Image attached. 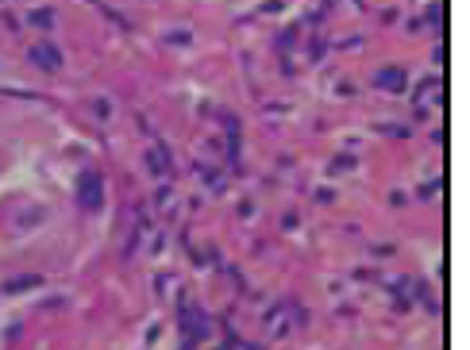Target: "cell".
<instances>
[{
    "label": "cell",
    "instance_id": "obj_1",
    "mask_svg": "<svg viewBox=\"0 0 470 350\" xmlns=\"http://www.w3.org/2000/svg\"><path fill=\"white\" fill-rule=\"evenodd\" d=\"M78 208L85 212H100L105 208V177L97 169H81L78 177Z\"/></svg>",
    "mask_w": 470,
    "mask_h": 350
},
{
    "label": "cell",
    "instance_id": "obj_2",
    "mask_svg": "<svg viewBox=\"0 0 470 350\" xmlns=\"http://www.w3.org/2000/svg\"><path fill=\"white\" fill-rule=\"evenodd\" d=\"M35 62H46V65H51V70H58V65H62V58H58V51H54V46H35Z\"/></svg>",
    "mask_w": 470,
    "mask_h": 350
},
{
    "label": "cell",
    "instance_id": "obj_5",
    "mask_svg": "<svg viewBox=\"0 0 470 350\" xmlns=\"http://www.w3.org/2000/svg\"><path fill=\"white\" fill-rule=\"evenodd\" d=\"M31 20H35V23H39V27H51V20H54V12H35V16H31Z\"/></svg>",
    "mask_w": 470,
    "mask_h": 350
},
{
    "label": "cell",
    "instance_id": "obj_4",
    "mask_svg": "<svg viewBox=\"0 0 470 350\" xmlns=\"http://www.w3.org/2000/svg\"><path fill=\"white\" fill-rule=\"evenodd\" d=\"M35 281H39V277H24V281H8V292H16V289H27V285H35Z\"/></svg>",
    "mask_w": 470,
    "mask_h": 350
},
{
    "label": "cell",
    "instance_id": "obj_3",
    "mask_svg": "<svg viewBox=\"0 0 470 350\" xmlns=\"http://www.w3.org/2000/svg\"><path fill=\"white\" fill-rule=\"evenodd\" d=\"M378 81L385 85V89H393V92H397V89H401V81H405V73H401V70H385Z\"/></svg>",
    "mask_w": 470,
    "mask_h": 350
}]
</instances>
